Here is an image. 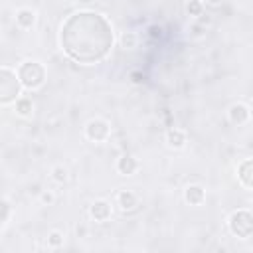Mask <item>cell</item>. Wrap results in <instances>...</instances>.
I'll list each match as a JSON object with an SVG mask.
<instances>
[{
  "instance_id": "obj_1",
  "label": "cell",
  "mask_w": 253,
  "mask_h": 253,
  "mask_svg": "<svg viewBox=\"0 0 253 253\" xmlns=\"http://www.w3.org/2000/svg\"><path fill=\"white\" fill-rule=\"evenodd\" d=\"M61 49L77 63L93 65L103 61L113 47V28L97 12H75L65 20L59 34Z\"/></svg>"
},
{
  "instance_id": "obj_2",
  "label": "cell",
  "mask_w": 253,
  "mask_h": 253,
  "mask_svg": "<svg viewBox=\"0 0 253 253\" xmlns=\"http://www.w3.org/2000/svg\"><path fill=\"white\" fill-rule=\"evenodd\" d=\"M18 73V79L22 83V89H28V91H36L40 89L43 83H45V77H47V71L43 67V63L36 61V59H26L18 65L16 69Z\"/></svg>"
},
{
  "instance_id": "obj_3",
  "label": "cell",
  "mask_w": 253,
  "mask_h": 253,
  "mask_svg": "<svg viewBox=\"0 0 253 253\" xmlns=\"http://www.w3.org/2000/svg\"><path fill=\"white\" fill-rule=\"evenodd\" d=\"M20 95H22V83L18 79V73L12 67L2 65L0 67V105L16 103Z\"/></svg>"
},
{
  "instance_id": "obj_4",
  "label": "cell",
  "mask_w": 253,
  "mask_h": 253,
  "mask_svg": "<svg viewBox=\"0 0 253 253\" xmlns=\"http://www.w3.org/2000/svg\"><path fill=\"white\" fill-rule=\"evenodd\" d=\"M227 227H229V231H231L235 237H239V239L251 237V235H253V213H251L249 210H245V208L235 210V211L229 215V219H227Z\"/></svg>"
},
{
  "instance_id": "obj_5",
  "label": "cell",
  "mask_w": 253,
  "mask_h": 253,
  "mask_svg": "<svg viewBox=\"0 0 253 253\" xmlns=\"http://www.w3.org/2000/svg\"><path fill=\"white\" fill-rule=\"evenodd\" d=\"M85 136L91 142H105L111 136V125L105 119H91L85 125Z\"/></svg>"
},
{
  "instance_id": "obj_6",
  "label": "cell",
  "mask_w": 253,
  "mask_h": 253,
  "mask_svg": "<svg viewBox=\"0 0 253 253\" xmlns=\"http://www.w3.org/2000/svg\"><path fill=\"white\" fill-rule=\"evenodd\" d=\"M249 117H251V111H249V107L245 105V103H233L231 107H229V111H227V119H229V123L231 125H245L247 121H249Z\"/></svg>"
},
{
  "instance_id": "obj_7",
  "label": "cell",
  "mask_w": 253,
  "mask_h": 253,
  "mask_svg": "<svg viewBox=\"0 0 253 253\" xmlns=\"http://www.w3.org/2000/svg\"><path fill=\"white\" fill-rule=\"evenodd\" d=\"M136 170H138V160L132 154L125 152V154H121L117 158V172L121 176H132Z\"/></svg>"
},
{
  "instance_id": "obj_8",
  "label": "cell",
  "mask_w": 253,
  "mask_h": 253,
  "mask_svg": "<svg viewBox=\"0 0 253 253\" xmlns=\"http://www.w3.org/2000/svg\"><path fill=\"white\" fill-rule=\"evenodd\" d=\"M237 180L245 190L253 188V160L245 158L239 166H237Z\"/></svg>"
},
{
  "instance_id": "obj_9",
  "label": "cell",
  "mask_w": 253,
  "mask_h": 253,
  "mask_svg": "<svg viewBox=\"0 0 253 253\" xmlns=\"http://www.w3.org/2000/svg\"><path fill=\"white\" fill-rule=\"evenodd\" d=\"M89 213H91V217L95 219V221H107L109 217H111V213H113V208H111V204L107 202V200H95L93 204H91V208H89Z\"/></svg>"
},
{
  "instance_id": "obj_10",
  "label": "cell",
  "mask_w": 253,
  "mask_h": 253,
  "mask_svg": "<svg viewBox=\"0 0 253 253\" xmlns=\"http://www.w3.org/2000/svg\"><path fill=\"white\" fill-rule=\"evenodd\" d=\"M117 204H119V208L123 211H134L138 208L140 200H138V196L132 190H121L117 194Z\"/></svg>"
},
{
  "instance_id": "obj_11",
  "label": "cell",
  "mask_w": 253,
  "mask_h": 253,
  "mask_svg": "<svg viewBox=\"0 0 253 253\" xmlns=\"http://www.w3.org/2000/svg\"><path fill=\"white\" fill-rule=\"evenodd\" d=\"M184 200L190 206H202L206 200V190L200 184H188L184 190Z\"/></svg>"
},
{
  "instance_id": "obj_12",
  "label": "cell",
  "mask_w": 253,
  "mask_h": 253,
  "mask_svg": "<svg viewBox=\"0 0 253 253\" xmlns=\"http://www.w3.org/2000/svg\"><path fill=\"white\" fill-rule=\"evenodd\" d=\"M164 138H166V144H168V148H174V150H180V148H184V146H186V142H188V138H186V132H184L182 128H168Z\"/></svg>"
},
{
  "instance_id": "obj_13",
  "label": "cell",
  "mask_w": 253,
  "mask_h": 253,
  "mask_svg": "<svg viewBox=\"0 0 253 253\" xmlns=\"http://www.w3.org/2000/svg\"><path fill=\"white\" fill-rule=\"evenodd\" d=\"M36 24V12L30 8H20L16 12V26L22 30H30Z\"/></svg>"
},
{
  "instance_id": "obj_14",
  "label": "cell",
  "mask_w": 253,
  "mask_h": 253,
  "mask_svg": "<svg viewBox=\"0 0 253 253\" xmlns=\"http://www.w3.org/2000/svg\"><path fill=\"white\" fill-rule=\"evenodd\" d=\"M14 107H16V113L20 117H32V113H34V103L28 97H18Z\"/></svg>"
},
{
  "instance_id": "obj_15",
  "label": "cell",
  "mask_w": 253,
  "mask_h": 253,
  "mask_svg": "<svg viewBox=\"0 0 253 253\" xmlns=\"http://www.w3.org/2000/svg\"><path fill=\"white\" fill-rule=\"evenodd\" d=\"M121 47L123 49H134L136 45H138V36H136V32H123L121 34Z\"/></svg>"
},
{
  "instance_id": "obj_16",
  "label": "cell",
  "mask_w": 253,
  "mask_h": 253,
  "mask_svg": "<svg viewBox=\"0 0 253 253\" xmlns=\"http://www.w3.org/2000/svg\"><path fill=\"white\" fill-rule=\"evenodd\" d=\"M63 241H65V235H63L61 231L53 229V231H49V233H47V247L57 249V247H61V245H63Z\"/></svg>"
},
{
  "instance_id": "obj_17",
  "label": "cell",
  "mask_w": 253,
  "mask_h": 253,
  "mask_svg": "<svg viewBox=\"0 0 253 253\" xmlns=\"http://www.w3.org/2000/svg\"><path fill=\"white\" fill-rule=\"evenodd\" d=\"M51 178H53L57 184H65V182H67V178H69L67 168H65V166H61V164L53 166V168H51Z\"/></svg>"
},
{
  "instance_id": "obj_18",
  "label": "cell",
  "mask_w": 253,
  "mask_h": 253,
  "mask_svg": "<svg viewBox=\"0 0 253 253\" xmlns=\"http://www.w3.org/2000/svg\"><path fill=\"white\" fill-rule=\"evenodd\" d=\"M186 12H188V16H202V12H204V4L200 2V0H188V4H186Z\"/></svg>"
},
{
  "instance_id": "obj_19",
  "label": "cell",
  "mask_w": 253,
  "mask_h": 253,
  "mask_svg": "<svg viewBox=\"0 0 253 253\" xmlns=\"http://www.w3.org/2000/svg\"><path fill=\"white\" fill-rule=\"evenodd\" d=\"M10 204L4 200V198H0V227H4L6 225V221H8V217H10Z\"/></svg>"
},
{
  "instance_id": "obj_20",
  "label": "cell",
  "mask_w": 253,
  "mask_h": 253,
  "mask_svg": "<svg viewBox=\"0 0 253 253\" xmlns=\"http://www.w3.org/2000/svg\"><path fill=\"white\" fill-rule=\"evenodd\" d=\"M40 200H42V204H53V200H55V196L51 194V192H42V196H40Z\"/></svg>"
},
{
  "instance_id": "obj_21",
  "label": "cell",
  "mask_w": 253,
  "mask_h": 253,
  "mask_svg": "<svg viewBox=\"0 0 253 253\" xmlns=\"http://www.w3.org/2000/svg\"><path fill=\"white\" fill-rule=\"evenodd\" d=\"M148 32H150V38H160V32H162V30H160L158 26H150Z\"/></svg>"
},
{
  "instance_id": "obj_22",
  "label": "cell",
  "mask_w": 253,
  "mask_h": 253,
  "mask_svg": "<svg viewBox=\"0 0 253 253\" xmlns=\"http://www.w3.org/2000/svg\"><path fill=\"white\" fill-rule=\"evenodd\" d=\"M192 36H202V28L200 26H194L192 28Z\"/></svg>"
},
{
  "instance_id": "obj_23",
  "label": "cell",
  "mask_w": 253,
  "mask_h": 253,
  "mask_svg": "<svg viewBox=\"0 0 253 253\" xmlns=\"http://www.w3.org/2000/svg\"><path fill=\"white\" fill-rule=\"evenodd\" d=\"M206 2H208V4H210V6H213V8H215V6H219V4H221V0H206Z\"/></svg>"
}]
</instances>
